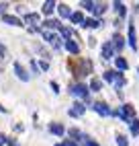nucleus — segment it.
I'll return each instance as SVG.
<instances>
[{"instance_id":"35","label":"nucleus","mask_w":139,"mask_h":146,"mask_svg":"<svg viewBox=\"0 0 139 146\" xmlns=\"http://www.w3.org/2000/svg\"><path fill=\"white\" fill-rule=\"evenodd\" d=\"M6 144H8V146H18V144H16V142H14L12 138H10V140H6Z\"/></svg>"},{"instance_id":"22","label":"nucleus","mask_w":139,"mask_h":146,"mask_svg":"<svg viewBox=\"0 0 139 146\" xmlns=\"http://www.w3.org/2000/svg\"><path fill=\"white\" fill-rule=\"evenodd\" d=\"M104 11H106V4H102V2H94V8H92L94 15H102Z\"/></svg>"},{"instance_id":"4","label":"nucleus","mask_w":139,"mask_h":146,"mask_svg":"<svg viewBox=\"0 0 139 146\" xmlns=\"http://www.w3.org/2000/svg\"><path fill=\"white\" fill-rule=\"evenodd\" d=\"M43 33V39L47 41V43H51L53 47H62V39H59V35H55V33H51V31H41Z\"/></svg>"},{"instance_id":"10","label":"nucleus","mask_w":139,"mask_h":146,"mask_svg":"<svg viewBox=\"0 0 139 146\" xmlns=\"http://www.w3.org/2000/svg\"><path fill=\"white\" fill-rule=\"evenodd\" d=\"M14 72H16V76H18V78H21L23 82H27V80H29V72H27V70H25V68L18 64V62H14Z\"/></svg>"},{"instance_id":"25","label":"nucleus","mask_w":139,"mask_h":146,"mask_svg":"<svg viewBox=\"0 0 139 146\" xmlns=\"http://www.w3.org/2000/svg\"><path fill=\"white\" fill-rule=\"evenodd\" d=\"M100 86H102V82L98 80V78H92V80H90V89H92V91H100Z\"/></svg>"},{"instance_id":"9","label":"nucleus","mask_w":139,"mask_h":146,"mask_svg":"<svg viewBox=\"0 0 139 146\" xmlns=\"http://www.w3.org/2000/svg\"><path fill=\"white\" fill-rule=\"evenodd\" d=\"M64 47H66V50H68L70 54H74V56H78V54H80V45H78L74 39H68V41L64 43Z\"/></svg>"},{"instance_id":"37","label":"nucleus","mask_w":139,"mask_h":146,"mask_svg":"<svg viewBox=\"0 0 139 146\" xmlns=\"http://www.w3.org/2000/svg\"><path fill=\"white\" fill-rule=\"evenodd\" d=\"M6 111H8L6 107H4V105H0V113H6Z\"/></svg>"},{"instance_id":"13","label":"nucleus","mask_w":139,"mask_h":146,"mask_svg":"<svg viewBox=\"0 0 139 146\" xmlns=\"http://www.w3.org/2000/svg\"><path fill=\"white\" fill-rule=\"evenodd\" d=\"M57 13H59L62 19H70V17H72V11H70L68 4H57Z\"/></svg>"},{"instance_id":"12","label":"nucleus","mask_w":139,"mask_h":146,"mask_svg":"<svg viewBox=\"0 0 139 146\" xmlns=\"http://www.w3.org/2000/svg\"><path fill=\"white\" fill-rule=\"evenodd\" d=\"M113 54H115L113 43H111V41L104 43V45H102V58H104V60H108V58H113Z\"/></svg>"},{"instance_id":"6","label":"nucleus","mask_w":139,"mask_h":146,"mask_svg":"<svg viewBox=\"0 0 139 146\" xmlns=\"http://www.w3.org/2000/svg\"><path fill=\"white\" fill-rule=\"evenodd\" d=\"M84 111H86V107H84V103H80V101H76V103L72 105V109H70L68 113L72 115V117H80V115H84Z\"/></svg>"},{"instance_id":"14","label":"nucleus","mask_w":139,"mask_h":146,"mask_svg":"<svg viewBox=\"0 0 139 146\" xmlns=\"http://www.w3.org/2000/svg\"><path fill=\"white\" fill-rule=\"evenodd\" d=\"M123 45H125V39H123V35L115 33V35H113V47H115V50H123Z\"/></svg>"},{"instance_id":"28","label":"nucleus","mask_w":139,"mask_h":146,"mask_svg":"<svg viewBox=\"0 0 139 146\" xmlns=\"http://www.w3.org/2000/svg\"><path fill=\"white\" fill-rule=\"evenodd\" d=\"M131 134H139V119L131 121Z\"/></svg>"},{"instance_id":"16","label":"nucleus","mask_w":139,"mask_h":146,"mask_svg":"<svg viewBox=\"0 0 139 146\" xmlns=\"http://www.w3.org/2000/svg\"><path fill=\"white\" fill-rule=\"evenodd\" d=\"M53 8H57V4L53 2V0H47V2H43V8H41V11H43V15H51Z\"/></svg>"},{"instance_id":"36","label":"nucleus","mask_w":139,"mask_h":146,"mask_svg":"<svg viewBox=\"0 0 139 146\" xmlns=\"http://www.w3.org/2000/svg\"><path fill=\"white\" fill-rule=\"evenodd\" d=\"M6 140H8V138H4V136L0 134V146H2V144H6Z\"/></svg>"},{"instance_id":"30","label":"nucleus","mask_w":139,"mask_h":146,"mask_svg":"<svg viewBox=\"0 0 139 146\" xmlns=\"http://www.w3.org/2000/svg\"><path fill=\"white\" fill-rule=\"evenodd\" d=\"M6 8H8V4H6V2H0V15H2V17L6 15Z\"/></svg>"},{"instance_id":"33","label":"nucleus","mask_w":139,"mask_h":146,"mask_svg":"<svg viewBox=\"0 0 139 146\" xmlns=\"http://www.w3.org/2000/svg\"><path fill=\"white\" fill-rule=\"evenodd\" d=\"M39 68H41V70H47L49 64H47V62H41V64H39Z\"/></svg>"},{"instance_id":"32","label":"nucleus","mask_w":139,"mask_h":146,"mask_svg":"<svg viewBox=\"0 0 139 146\" xmlns=\"http://www.w3.org/2000/svg\"><path fill=\"white\" fill-rule=\"evenodd\" d=\"M51 89H53V93H59V84L57 82H51Z\"/></svg>"},{"instance_id":"31","label":"nucleus","mask_w":139,"mask_h":146,"mask_svg":"<svg viewBox=\"0 0 139 146\" xmlns=\"http://www.w3.org/2000/svg\"><path fill=\"white\" fill-rule=\"evenodd\" d=\"M82 6L86 8V11H92V8H94V2H82Z\"/></svg>"},{"instance_id":"24","label":"nucleus","mask_w":139,"mask_h":146,"mask_svg":"<svg viewBox=\"0 0 139 146\" xmlns=\"http://www.w3.org/2000/svg\"><path fill=\"white\" fill-rule=\"evenodd\" d=\"M70 136L74 138V142H76V140H84L82 132H80V130H76V128H74V130H70Z\"/></svg>"},{"instance_id":"29","label":"nucleus","mask_w":139,"mask_h":146,"mask_svg":"<svg viewBox=\"0 0 139 146\" xmlns=\"http://www.w3.org/2000/svg\"><path fill=\"white\" fill-rule=\"evenodd\" d=\"M55 146H78L74 140H66V142H59V144H55Z\"/></svg>"},{"instance_id":"8","label":"nucleus","mask_w":139,"mask_h":146,"mask_svg":"<svg viewBox=\"0 0 139 146\" xmlns=\"http://www.w3.org/2000/svg\"><path fill=\"white\" fill-rule=\"evenodd\" d=\"M2 21H4L6 25H12V27H21V25H23V21H21L18 17H14V15H4Z\"/></svg>"},{"instance_id":"11","label":"nucleus","mask_w":139,"mask_h":146,"mask_svg":"<svg viewBox=\"0 0 139 146\" xmlns=\"http://www.w3.org/2000/svg\"><path fill=\"white\" fill-rule=\"evenodd\" d=\"M49 132H51V134H55V136H64V134H66V128H64L62 123L53 121V123H49Z\"/></svg>"},{"instance_id":"20","label":"nucleus","mask_w":139,"mask_h":146,"mask_svg":"<svg viewBox=\"0 0 139 146\" xmlns=\"http://www.w3.org/2000/svg\"><path fill=\"white\" fill-rule=\"evenodd\" d=\"M45 27H47V31H49V29H59V27H62V21H57V19H47Z\"/></svg>"},{"instance_id":"23","label":"nucleus","mask_w":139,"mask_h":146,"mask_svg":"<svg viewBox=\"0 0 139 146\" xmlns=\"http://www.w3.org/2000/svg\"><path fill=\"white\" fill-rule=\"evenodd\" d=\"M117 68H119V70H127V68H129V64H127V60H125V58H117Z\"/></svg>"},{"instance_id":"18","label":"nucleus","mask_w":139,"mask_h":146,"mask_svg":"<svg viewBox=\"0 0 139 146\" xmlns=\"http://www.w3.org/2000/svg\"><path fill=\"white\" fill-rule=\"evenodd\" d=\"M129 45H131L133 50L137 47V37H135V27L133 25H129Z\"/></svg>"},{"instance_id":"34","label":"nucleus","mask_w":139,"mask_h":146,"mask_svg":"<svg viewBox=\"0 0 139 146\" xmlns=\"http://www.w3.org/2000/svg\"><path fill=\"white\" fill-rule=\"evenodd\" d=\"M0 56H2V58L6 56V47H4V45H0Z\"/></svg>"},{"instance_id":"17","label":"nucleus","mask_w":139,"mask_h":146,"mask_svg":"<svg viewBox=\"0 0 139 146\" xmlns=\"http://www.w3.org/2000/svg\"><path fill=\"white\" fill-rule=\"evenodd\" d=\"M102 23L100 21H98V19H86V21H84V25L82 27H86V29H98V27H100Z\"/></svg>"},{"instance_id":"1","label":"nucleus","mask_w":139,"mask_h":146,"mask_svg":"<svg viewBox=\"0 0 139 146\" xmlns=\"http://www.w3.org/2000/svg\"><path fill=\"white\" fill-rule=\"evenodd\" d=\"M70 68L74 70V76H86V74L92 72L90 60H72L70 62Z\"/></svg>"},{"instance_id":"2","label":"nucleus","mask_w":139,"mask_h":146,"mask_svg":"<svg viewBox=\"0 0 139 146\" xmlns=\"http://www.w3.org/2000/svg\"><path fill=\"white\" fill-rule=\"evenodd\" d=\"M102 78L106 80V82H113V84H117L119 89L125 84V76L119 72V70H106L104 74H102Z\"/></svg>"},{"instance_id":"19","label":"nucleus","mask_w":139,"mask_h":146,"mask_svg":"<svg viewBox=\"0 0 139 146\" xmlns=\"http://www.w3.org/2000/svg\"><path fill=\"white\" fill-rule=\"evenodd\" d=\"M70 21H72L74 25H84V21H86V19H84V15H82V13H72Z\"/></svg>"},{"instance_id":"21","label":"nucleus","mask_w":139,"mask_h":146,"mask_svg":"<svg viewBox=\"0 0 139 146\" xmlns=\"http://www.w3.org/2000/svg\"><path fill=\"white\" fill-rule=\"evenodd\" d=\"M59 33H62V35L66 37V41H68V39H72V35H74V31H72V29H70V27H64V25L59 27Z\"/></svg>"},{"instance_id":"15","label":"nucleus","mask_w":139,"mask_h":146,"mask_svg":"<svg viewBox=\"0 0 139 146\" xmlns=\"http://www.w3.org/2000/svg\"><path fill=\"white\" fill-rule=\"evenodd\" d=\"M25 23L27 25H39V15L37 13H27L25 15Z\"/></svg>"},{"instance_id":"27","label":"nucleus","mask_w":139,"mask_h":146,"mask_svg":"<svg viewBox=\"0 0 139 146\" xmlns=\"http://www.w3.org/2000/svg\"><path fill=\"white\" fill-rule=\"evenodd\" d=\"M113 6H115V8H117V13H119V15H121V17H123V15H125V4H123V2H115V4H113Z\"/></svg>"},{"instance_id":"7","label":"nucleus","mask_w":139,"mask_h":146,"mask_svg":"<svg viewBox=\"0 0 139 146\" xmlns=\"http://www.w3.org/2000/svg\"><path fill=\"white\" fill-rule=\"evenodd\" d=\"M117 115H121L125 121H129V119H131L133 115H135V109H133V105H123V107H121V111H119Z\"/></svg>"},{"instance_id":"3","label":"nucleus","mask_w":139,"mask_h":146,"mask_svg":"<svg viewBox=\"0 0 139 146\" xmlns=\"http://www.w3.org/2000/svg\"><path fill=\"white\" fill-rule=\"evenodd\" d=\"M70 93H72L74 97H80V99H88V86L86 84H72V89H70Z\"/></svg>"},{"instance_id":"26","label":"nucleus","mask_w":139,"mask_h":146,"mask_svg":"<svg viewBox=\"0 0 139 146\" xmlns=\"http://www.w3.org/2000/svg\"><path fill=\"white\" fill-rule=\"evenodd\" d=\"M117 144H119V146H129V140L125 138L123 134H119V136H117Z\"/></svg>"},{"instance_id":"5","label":"nucleus","mask_w":139,"mask_h":146,"mask_svg":"<svg viewBox=\"0 0 139 146\" xmlns=\"http://www.w3.org/2000/svg\"><path fill=\"white\" fill-rule=\"evenodd\" d=\"M94 111L98 113V115H104V117H106V115H113V111H111V107H108L106 103H102V101H96L94 105Z\"/></svg>"}]
</instances>
